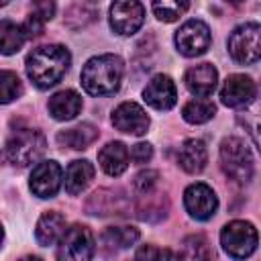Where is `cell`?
Listing matches in <instances>:
<instances>
[{"mask_svg":"<svg viewBox=\"0 0 261 261\" xmlns=\"http://www.w3.org/2000/svg\"><path fill=\"white\" fill-rule=\"evenodd\" d=\"M184 206L196 220H208L218 208V198L206 184H192L184 192Z\"/></svg>","mask_w":261,"mask_h":261,"instance_id":"10","label":"cell"},{"mask_svg":"<svg viewBox=\"0 0 261 261\" xmlns=\"http://www.w3.org/2000/svg\"><path fill=\"white\" fill-rule=\"evenodd\" d=\"M31 192L39 198H53L61 186V167L57 161H41L31 173Z\"/></svg>","mask_w":261,"mask_h":261,"instance_id":"11","label":"cell"},{"mask_svg":"<svg viewBox=\"0 0 261 261\" xmlns=\"http://www.w3.org/2000/svg\"><path fill=\"white\" fill-rule=\"evenodd\" d=\"M220 163L224 173L239 181V184H247L253 177L255 165H253V155L249 151V147L245 145V141L237 139V137H228L220 143Z\"/></svg>","mask_w":261,"mask_h":261,"instance_id":"4","label":"cell"},{"mask_svg":"<svg viewBox=\"0 0 261 261\" xmlns=\"http://www.w3.org/2000/svg\"><path fill=\"white\" fill-rule=\"evenodd\" d=\"M63 232H65V216L55 210H49L39 218L37 228H35V239L39 245L49 247L55 241H59Z\"/></svg>","mask_w":261,"mask_h":261,"instance_id":"19","label":"cell"},{"mask_svg":"<svg viewBox=\"0 0 261 261\" xmlns=\"http://www.w3.org/2000/svg\"><path fill=\"white\" fill-rule=\"evenodd\" d=\"M69 63H71V55L65 47L43 45L29 53L24 67H27L29 80L37 88L47 90V88L55 86L65 75V71L69 69Z\"/></svg>","mask_w":261,"mask_h":261,"instance_id":"1","label":"cell"},{"mask_svg":"<svg viewBox=\"0 0 261 261\" xmlns=\"http://www.w3.org/2000/svg\"><path fill=\"white\" fill-rule=\"evenodd\" d=\"M214 114H216V106H214L210 100H204V98L190 100V102L184 106V110H181L184 120H188V122H192V124L208 122Z\"/></svg>","mask_w":261,"mask_h":261,"instance_id":"24","label":"cell"},{"mask_svg":"<svg viewBox=\"0 0 261 261\" xmlns=\"http://www.w3.org/2000/svg\"><path fill=\"white\" fill-rule=\"evenodd\" d=\"M177 163L188 173H200L208 163V149L200 139H188L177 149Z\"/></svg>","mask_w":261,"mask_h":261,"instance_id":"16","label":"cell"},{"mask_svg":"<svg viewBox=\"0 0 261 261\" xmlns=\"http://www.w3.org/2000/svg\"><path fill=\"white\" fill-rule=\"evenodd\" d=\"M47 108L55 120H71L82 110V98L73 90H61L49 98Z\"/></svg>","mask_w":261,"mask_h":261,"instance_id":"17","label":"cell"},{"mask_svg":"<svg viewBox=\"0 0 261 261\" xmlns=\"http://www.w3.org/2000/svg\"><path fill=\"white\" fill-rule=\"evenodd\" d=\"M96 139H98V128L90 122H82L77 126L65 128L57 135V143L69 149H88Z\"/></svg>","mask_w":261,"mask_h":261,"instance_id":"21","label":"cell"},{"mask_svg":"<svg viewBox=\"0 0 261 261\" xmlns=\"http://www.w3.org/2000/svg\"><path fill=\"white\" fill-rule=\"evenodd\" d=\"M151 157H153V147H151L149 143H137V145L133 147V151H130V159H133L135 163H139V165L147 163Z\"/></svg>","mask_w":261,"mask_h":261,"instance_id":"31","label":"cell"},{"mask_svg":"<svg viewBox=\"0 0 261 261\" xmlns=\"http://www.w3.org/2000/svg\"><path fill=\"white\" fill-rule=\"evenodd\" d=\"M27 37L22 33V27L12 22V20H0V53L2 55H12L20 51L24 45Z\"/></svg>","mask_w":261,"mask_h":261,"instance_id":"23","label":"cell"},{"mask_svg":"<svg viewBox=\"0 0 261 261\" xmlns=\"http://www.w3.org/2000/svg\"><path fill=\"white\" fill-rule=\"evenodd\" d=\"M151 8H153V12H155V16H157L159 20L173 22V20H177V18H179L188 8H190V4H188V2L163 0V2H153V4H151Z\"/></svg>","mask_w":261,"mask_h":261,"instance_id":"27","label":"cell"},{"mask_svg":"<svg viewBox=\"0 0 261 261\" xmlns=\"http://www.w3.org/2000/svg\"><path fill=\"white\" fill-rule=\"evenodd\" d=\"M18 261H43V259H39V257H22V259H18Z\"/></svg>","mask_w":261,"mask_h":261,"instance_id":"33","label":"cell"},{"mask_svg":"<svg viewBox=\"0 0 261 261\" xmlns=\"http://www.w3.org/2000/svg\"><path fill=\"white\" fill-rule=\"evenodd\" d=\"M45 153V137L37 128H18L10 135L6 143L8 161L18 167H29L41 159Z\"/></svg>","mask_w":261,"mask_h":261,"instance_id":"3","label":"cell"},{"mask_svg":"<svg viewBox=\"0 0 261 261\" xmlns=\"http://www.w3.org/2000/svg\"><path fill=\"white\" fill-rule=\"evenodd\" d=\"M112 124L120 130V133H128V135H145L149 128V116L147 112L135 104V102H122L114 108L112 112Z\"/></svg>","mask_w":261,"mask_h":261,"instance_id":"13","label":"cell"},{"mask_svg":"<svg viewBox=\"0 0 261 261\" xmlns=\"http://www.w3.org/2000/svg\"><path fill=\"white\" fill-rule=\"evenodd\" d=\"M177 261H216V255L206 237L190 234L179 245Z\"/></svg>","mask_w":261,"mask_h":261,"instance_id":"20","label":"cell"},{"mask_svg":"<svg viewBox=\"0 0 261 261\" xmlns=\"http://www.w3.org/2000/svg\"><path fill=\"white\" fill-rule=\"evenodd\" d=\"M137 239H139V230L133 226H110L102 234L104 245L112 249H126L133 243H137Z\"/></svg>","mask_w":261,"mask_h":261,"instance_id":"25","label":"cell"},{"mask_svg":"<svg viewBox=\"0 0 261 261\" xmlns=\"http://www.w3.org/2000/svg\"><path fill=\"white\" fill-rule=\"evenodd\" d=\"M216 82H218V73L210 63H200L186 71V86L198 98H208L214 92Z\"/></svg>","mask_w":261,"mask_h":261,"instance_id":"15","label":"cell"},{"mask_svg":"<svg viewBox=\"0 0 261 261\" xmlns=\"http://www.w3.org/2000/svg\"><path fill=\"white\" fill-rule=\"evenodd\" d=\"M137 261H177L171 249H159L153 245H143L137 251Z\"/></svg>","mask_w":261,"mask_h":261,"instance_id":"28","label":"cell"},{"mask_svg":"<svg viewBox=\"0 0 261 261\" xmlns=\"http://www.w3.org/2000/svg\"><path fill=\"white\" fill-rule=\"evenodd\" d=\"M255 92H257L255 82L249 75L232 73L222 84L220 100H222V104H226L230 108H241V106H247V104L253 102Z\"/></svg>","mask_w":261,"mask_h":261,"instance_id":"12","label":"cell"},{"mask_svg":"<svg viewBox=\"0 0 261 261\" xmlns=\"http://www.w3.org/2000/svg\"><path fill=\"white\" fill-rule=\"evenodd\" d=\"M145 20V8L141 2L126 0V2H114L110 6V27L118 35H135Z\"/></svg>","mask_w":261,"mask_h":261,"instance_id":"9","label":"cell"},{"mask_svg":"<svg viewBox=\"0 0 261 261\" xmlns=\"http://www.w3.org/2000/svg\"><path fill=\"white\" fill-rule=\"evenodd\" d=\"M22 94V84L14 71L0 69V104H8Z\"/></svg>","mask_w":261,"mask_h":261,"instance_id":"26","label":"cell"},{"mask_svg":"<svg viewBox=\"0 0 261 261\" xmlns=\"http://www.w3.org/2000/svg\"><path fill=\"white\" fill-rule=\"evenodd\" d=\"M94 257V237L90 228L73 224L67 228L59 241L57 261H92Z\"/></svg>","mask_w":261,"mask_h":261,"instance_id":"7","label":"cell"},{"mask_svg":"<svg viewBox=\"0 0 261 261\" xmlns=\"http://www.w3.org/2000/svg\"><path fill=\"white\" fill-rule=\"evenodd\" d=\"M259 24L257 22H245L237 27L228 37V53L237 63L251 65L257 63L261 55V41H259Z\"/></svg>","mask_w":261,"mask_h":261,"instance_id":"6","label":"cell"},{"mask_svg":"<svg viewBox=\"0 0 261 261\" xmlns=\"http://www.w3.org/2000/svg\"><path fill=\"white\" fill-rule=\"evenodd\" d=\"M220 243L232 259H247L257 249V228L247 220H232L222 228Z\"/></svg>","mask_w":261,"mask_h":261,"instance_id":"5","label":"cell"},{"mask_svg":"<svg viewBox=\"0 0 261 261\" xmlns=\"http://www.w3.org/2000/svg\"><path fill=\"white\" fill-rule=\"evenodd\" d=\"M157 177H159V173L153 171V169H145V171L137 173V177H135V190L139 194H151V190L157 184Z\"/></svg>","mask_w":261,"mask_h":261,"instance_id":"29","label":"cell"},{"mask_svg":"<svg viewBox=\"0 0 261 261\" xmlns=\"http://www.w3.org/2000/svg\"><path fill=\"white\" fill-rule=\"evenodd\" d=\"M210 29L202 20H188L175 33V47L186 57H198L210 47Z\"/></svg>","mask_w":261,"mask_h":261,"instance_id":"8","label":"cell"},{"mask_svg":"<svg viewBox=\"0 0 261 261\" xmlns=\"http://www.w3.org/2000/svg\"><path fill=\"white\" fill-rule=\"evenodd\" d=\"M122 73L124 65L118 55H98L86 61L82 69V86L92 96H108L120 88Z\"/></svg>","mask_w":261,"mask_h":261,"instance_id":"2","label":"cell"},{"mask_svg":"<svg viewBox=\"0 0 261 261\" xmlns=\"http://www.w3.org/2000/svg\"><path fill=\"white\" fill-rule=\"evenodd\" d=\"M53 10H55V4L53 2H37L33 6V12L41 18V20H49L53 16Z\"/></svg>","mask_w":261,"mask_h":261,"instance_id":"32","label":"cell"},{"mask_svg":"<svg viewBox=\"0 0 261 261\" xmlns=\"http://www.w3.org/2000/svg\"><path fill=\"white\" fill-rule=\"evenodd\" d=\"M98 161H100V167L108 175L116 177V175L124 173L126 167H128V151L120 141H112V143H108L106 147L100 149Z\"/></svg>","mask_w":261,"mask_h":261,"instance_id":"18","label":"cell"},{"mask_svg":"<svg viewBox=\"0 0 261 261\" xmlns=\"http://www.w3.org/2000/svg\"><path fill=\"white\" fill-rule=\"evenodd\" d=\"M43 24H45V20H41L35 12H31V14L27 16V22L22 24V33H24V37H29V39L39 37V35L43 33Z\"/></svg>","mask_w":261,"mask_h":261,"instance_id":"30","label":"cell"},{"mask_svg":"<svg viewBox=\"0 0 261 261\" xmlns=\"http://www.w3.org/2000/svg\"><path fill=\"white\" fill-rule=\"evenodd\" d=\"M94 177V165L86 159H77V161H71L67 171H65V190L67 194L71 196H77L82 194L90 181Z\"/></svg>","mask_w":261,"mask_h":261,"instance_id":"22","label":"cell"},{"mask_svg":"<svg viewBox=\"0 0 261 261\" xmlns=\"http://www.w3.org/2000/svg\"><path fill=\"white\" fill-rule=\"evenodd\" d=\"M143 98L155 110H169L177 100V90L169 75L159 73L149 80V84L143 90Z\"/></svg>","mask_w":261,"mask_h":261,"instance_id":"14","label":"cell"},{"mask_svg":"<svg viewBox=\"0 0 261 261\" xmlns=\"http://www.w3.org/2000/svg\"><path fill=\"white\" fill-rule=\"evenodd\" d=\"M2 239H4V230H2V226H0V243H2Z\"/></svg>","mask_w":261,"mask_h":261,"instance_id":"34","label":"cell"}]
</instances>
